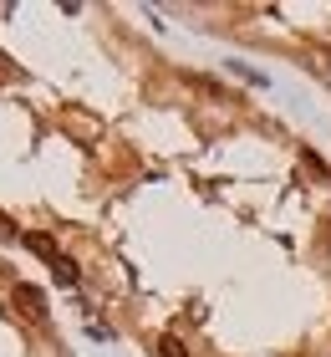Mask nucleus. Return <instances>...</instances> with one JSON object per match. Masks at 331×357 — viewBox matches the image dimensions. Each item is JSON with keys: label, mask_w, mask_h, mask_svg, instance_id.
<instances>
[{"label": "nucleus", "mask_w": 331, "mask_h": 357, "mask_svg": "<svg viewBox=\"0 0 331 357\" xmlns=\"http://www.w3.org/2000/svg\"><path fill=\"white\" fill-rule=\"evenodd\" d=\"M10 235H15V225H10L6 215H0V240H10Z\"/></svg>", "instance_id": "5"}, {"label": "nucleus", "mask_w": 331, "mask_h": 357, "mask_svg": "<svg viewBox=\"0 0 331 357\" xmlns=\"http://www.w3.org/2000/svg\"><path fill=\"white\" fill-rule=\"evenodd\" d=\"M158 352H163V357H189V352H184V342H178V337H163V342H158Z\"/></svg>", "instance_id": "4"}, {"label": "nucleus", "mask_w": 331, "mask_h": 357, "mask_svg": "<svg viewBox=\"0 0 331 357\" xmlns=\"http://www.w3.org/2000/svg\"><path fill=\"white\" fill-rule=\"evenodd\" d=\"M10 312H21L26 321H41L46 317V296H41L36 286H15L10 291Z\"/></svg>", "instance_id": "1"}, {"label": "nucleus", "mask_w": 331, "mask_h": 357, "mask_svg": "<svg viewBox=\"0 0 331 357\" xmlns=\"http://www.w3.org/2000/svg\"><path fill=\"white\" fill-rule=\"evenodd\" d=\"M52 271H56V281H61V286H77V261H72V255H61Z\"/></svg>", "instance_id": "3"}, {"label": "nucleus", "mask_w": 331, "mask_h": 357, "mask_svg": "<svg viewBox=\"0 0 331 357\" xmlns=\"http://www.w3.org/2000/svg\"><path fill=\"white\" fill-rule=\"evenodd\" d=\"M26 245H31V250H36V255H41V261H52V266L61 261V250H56V240H52V235H26Z\"/></svg>", "instance_id": "2"}]
</instances>
